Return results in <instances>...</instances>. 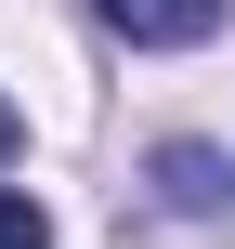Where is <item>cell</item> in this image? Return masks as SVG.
Here are the masks:
<instances>
[{
  "mask_svg": "<svg viewBox=\"0 0 235 249\" xmlns=\"http://www.w3.org/2000/svg\"><path fill=\"white\" fill-rule=\"evenodd\" d=\"M105 26L170 53V39H209V26H222V0H105Z\"/></svg>",
  "mask_w": 235,
  "mask_h": 249,
  "instance_id": "6da1fadb",
  "label": "cell"
},
{
  "mask_svg": "<svg viewBox=\"0 0 235 249\" xmlns=\"http://www.w3.org/2000/svg\"><path fill=\"white\" fill-rule=\"evenodd\" d=\"M0 249H52V210H39L26 184H0Z\"/></svg>",
  "mask_w": 235,
  "mask_h": 249,
  "instance_id": "3957f363",
  "label": "cell"
},
{
  "mask_svg": "<svg viewBox=\"0 0 235 249\" xmlns=\"http://www.w3.org/2000/svg\"><path fill=\"white\" fill-rule=\"evenodd\" d=\"M13 144H26V118H13V105H0V158H13Z\"/></svg>",
  "mask_w": 235,
  "mask_h": 249,
  "instance_id": "277c9868",
  "label": "cell"
},
{
  "mask_svg": "<svg viewBox=\"0 0 235 249\" xmlns=\"http://www.w3.org/2000/svg\"><path fill=\"white\" fill-rule=\"evenodd\" d=\"M157 210H183V223L222 210V158H209V144H157Z\"/></svg>",
  "mask_w": 235,
  "mask_h": 249,
  "instance_id": "7a4b0ae2",
  "label": "cell"
}]
</instances>
